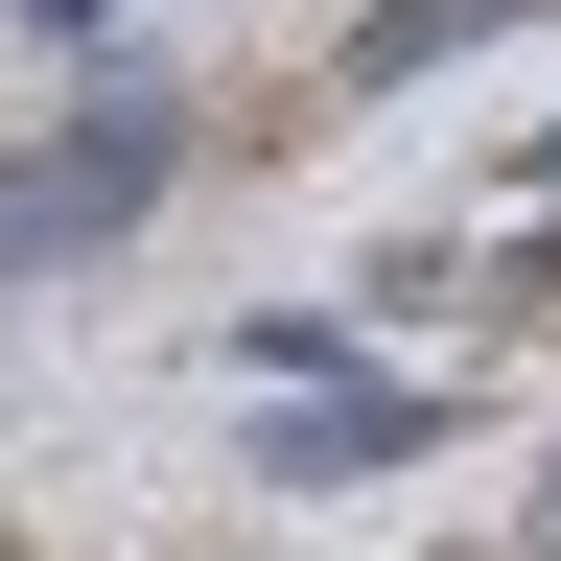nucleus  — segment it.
I'll list each match as a JSON object with an SVG mask.
<instances>
[{
  "instance_id": "1",
  "label": "nucleus",
  "mask_w": 561,
  "mask_h": 561,
  "mask_svg": "<svg viewBox=\"0 0 561 561\" xmlns=\"http://www.w3.org/2000/svg\"><path fill=\"white\" fill-rule=\"evenodd\" d=\"M164 187H187V94H70L24 164H0V280H70V257H117Z\"/></svg>"
},
{
  "instance_id": "2",
  "label": "nucleus",
  "mask_w": 561,
  "mask_h": 561,
  "mask_svg": "<svg viewBox=\"0 0 561 561\" xmlns=\"http://www.w3.org/2000/svg\"><path fill=\"white\" fill-rule=\"evenodd\" d=\"M491 24H538V0H375V24H351V94H398V70H445Z\"/></svg>"
},
{
  "instance_id": "3",
  "label": "nucleus",
  "mask_w": 561,
  "mask_h": 561,
  "mask_svg": "<svg viewBox=\"0 0 561 561\" xmlns=\"http://www.w3.org/2000/svg\"><path fill=\"white\" fill-rule=\"evenodd\" d=\"M421 445V398H305L280 421V491H351V468H398Z\"/></svg>"
},
{
  "instance_id": "4",
  "label": "nucleus",
  "mask_w": 561,
  "mask_h": 561,
  "mask_svg": "<svg viewBox=\"0 0 561 561\" xmlns=\"http://www.w3.org/2000/svg\"><path fill=\"white\" fill-rule=\"evenodd\" d=\"M24 24H117V0H24Z\"/></svg>"
}]
</instances>
